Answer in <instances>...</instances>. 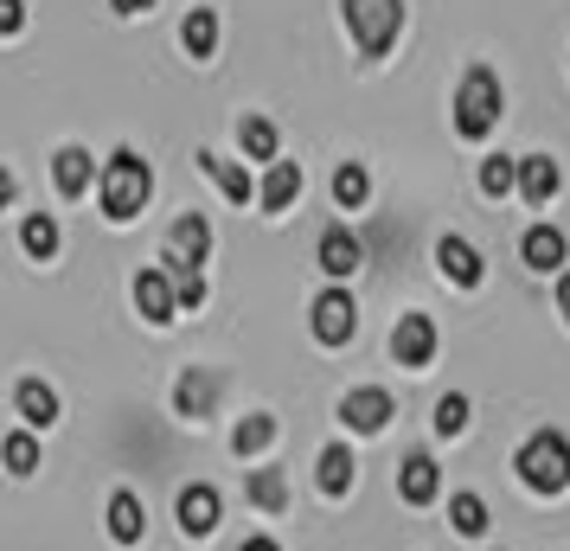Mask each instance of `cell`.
<instances>
[{
  "instance_id": "4dcf8cb0",
  "label": "cell",
  "mask_w": 570,
  "mask_h": 551,
  "mask_svg": "<svg viewBox=\"0 0 570 551\" xmlns=\"http://www.w3.org/2000/svg\"><path fill=\"white\" fill-rule=\"evenodd\" d=\"M513 186H519V160L513 155H488L481 160V193H488V199L513 193Z\"/></svg>"
},
{
  "instance_id": "44dd1931",
  "label": "cell",
  "mask_w": 570,
  "mask_h": 551,
  "mask_svg": "<svg viewBox=\"0 0 570 551\" xmlns=\"http://www.w3.org/2000/svg\"><path fill=\"white\" fill-rule=\"evenodd\" d=\"M141 525H148L141 500H135L129 488H116V494H109V539H116V545H135V539H141Z\"/></svg>"
},
{
  "instance_id": "d590c367",
  "label": "cell",
  "mask_w": 570,
  "mask_h": 551,
  "mask_svg": "<svg viewBox=\"0 0 570 551\" xmlns=\"http://www.w3.org/2000/svg\"><path fill=\"white\" fill-rule=\"evenodd\" d=\"M109 7H116V13H148L155 0H109Z\"/></svg>"
},
{
  "instance_id": "f1b7e54d",
  "label": "cell",
  "mask_w": 570,
  "mask_h": 551,
  "mask_svg": "<svg viewBox=\"0 0 570 551\" xmlns=\"http://www.w3.org/2000/svg\"><path fill=\"white\" fill-rule=\"evenodd\" d=\"M250 500H257L263 513H283V506H288V481H283V469H250Z\"/></svg>"
},
{
  "instance_id": "9a60e30c",
  "label": "cell",
  "mask_w": 570,
  "mask_h": 551,
  "mask_svg": "<svg viewBox=\"0 0 570 551\" xmlns=\"http://www.w3.org/2000/svg\"><path fill=\"white\" fill-rule=\"evenodd\" d=\"M212 404H218V378L199 372V366H186L180 385H174V411H180L186 423H199V417H212Z\"/></svg>"
},
{
  "instance_id": "d4e9b609",
  "label": "cell",
  "mask_w": 570,
  "mask_h": 551,
  "mask_svg": "<svg viewBox=\"0 0 570 551\" xmlns=\"http://www.w3.org/2000/svg\"><path fill=\"white\" fill-rule=\"evenodd\" d=\"M365 199H372V174H365L360 160H346V167L334 174V206L340 211H360Z\"/></svg>"
},
{
  "instance_id": "7402d4cb",
  "label": "cell",
  "mask_w": 570,
  "mask_h": 551,
  "mask_svg": "<svg viewBox=\"0 0 570 551\" xmlns=\"http://www.w3.org/2000/svg\"><path fill=\"white\" fill-rule=\"evenodd\" d=\"M52 180H58L65 199H83V193H90V155H83V148H58L52 155Z\"/></svg>"
},
{
  "instance_id": "7a4b0ae2",
  "label": "cell",
  "mask_w": 570,
  "mask_h": 551,
  "mask_svg": "<svg viewBox=\"0 0 570 551\" xmlns=\"http://www.w3.org/2000/svg\"><path fill=\"white\" fill-rule=\"evenodd\" d=\"M500 109H507V97H500L493 65H468L462 90H455V135H462V141H488L493 122H500Z\"/></svg>"
},
{
  "instance_id": "f546056e",
  "label": "cell",
  "mask_w": 570,
  "mask_h": 551,
  "mask_svg": "<svg viewBox=\"0 0 570 551\" xmlns=\"http://www.w3.org/2000/svg\"><path fill=\"white\" fill-rule=\"evenodd\" d=\"M0 462H7V474H32L39 469V436H32V430H13V436L0 443Z\"/></svg>"
},
{
  "instance_id": "4fadbf2b",
  "label": "cell",
  "mask_w": 570,
  "mask_h": 551,
  "mask_svg": "<svg viewBox=\"0 0 570 551\" xmlns=\"http://www.w3.org/2000/svg\"><path fill=\"white\" fill-rule=\"evenodd\" d=\"M436 263H442V276H449L455 289H481V276H488V263H481V250H474L468 237H442Z\"/></svg>"
},
{
  "instance_id": "ac0fdd59",
  "label": "cell",
  "mask_w": 570,
  "mask_h": 551,
  "mask_svg": "<svg viewBox=\"0 0 570 551\" xmlns=\"http://www.w3.org/2000/svg\"><path fill=\"white\" fill-rule=\"evenodd\" d=\"M13 404H20V417H27V430H52V423H58V392L46 385V378H20V392H13Z\"/></svg>"
},
{
  "instance_id": "83f0119b",
  "label": "cell",
  "mask_w": 570,
  "mask_h": 551,
  "mask_svg": "<svg viewBox=\"0 0 570 551\" xmlns=\"http://www.w3.org/2000/svg\"><path fill=\"white\" fill-rule=\"evenodd\" d=\"M237 141H244L250 160H276V122H269V116H244V122H237Z\"/></svg>"
},
{
  "instance_id": "ffe728a7",
  "label": "cell",
  "mask_w": 570,
  "mask_h": 551,
  "mask_svg": "<svg viewBox=\"0 0 570 551\" xmlns=\"http://www.w3.org/2000/svg\"><path fill=\"white\" fill-rule=\"evenodd\" d=\"M558 186H564V174H558V160H551V155H525V160H519V193H525L532 206H544Z\"/></svg>"
},
{
  "instance_id": "52a82bcc",
  "label": "cell",
  "mask_w": 570,
  "mask_h": 551,
  "mask_svg": "<svg viewBox=\"0 0 570 551\" xmlns=\"http://www.w3.org/2000/svg\"><path fill=\"white\" fill-rule=\"evenodd\" d=\"M391 360L404 372H423L430 360H436V321L430 315H404L397 327H391Z\"/></svg>"
},
{
  "instance_id": "30bf717a",
  "label": "cell",
  "mask_w": 570,
  "mask_h": 551,
  "mask_svg": "<svg viewBox=\"0 0 570 551\" xmlns=\"http://www.w3.org/2000/svg\"><path fill=\"white\" fill-rule=\"evenodd\" d=\"M218 513H225V500H218V488H212V481L180 488V532H186V539H206V532H218Z\"/></svg>"
},
{
  "instance_id": "484cf974",
  "label": "cell",
  "mask_w": 570,
  "mask_h": 551,
  "mask_svg": "<svg viewBox=\"0 0 570 551\" xmlns=\"http://www.w3.org/2000/svg\"><path fill=\"white\" fill-rule=\"evenodd\" d=\"M20 244H27V257H58V218L52 211H32L27 225H20Z\"/></svg>"
},
{
  "instance_id": "277c9868",
  "label": "cell",
  "mask_w": 570,
  "mask_h": 551,
  "mask_svg": "<svg viewBox=\"0 0 570 551\" xmlns=\"http://www.w3.org/2000/svg\"><path fill=\"white\" fill-rule=\"evenodd\" d=\"M340 13H346V32H353L360 58H385L404 32V0H340Z\"/></svg>"
},
{
  "instance_id": "ba28073f",
  "label": "cell",
  "mask_w": 570,
  "mask_h": 551,
  "mask_svg": "<svg viewBox=\"0 0 570 551\" xmlns=\"http://www.w3.org/2000/svg\"><path fill=\"white\" fill-rule=\"evenodd\" d=\"M206 257H212V225L199 211L174 218V232H167V269H199Z\"/></svg>"
},
{
  "instance_id": "cb8c5ba5",
  "label": "cell",
  "mask_w": 570,
  "mask_h": 551,
  "mask_svg": "<svg viewBox=\"0 0 570 551\" xmlns=\"http://www.w3.org/2000/svg\"><path fill=\"white\" fill-rule=\"evenodd\" d=\"M180 46H186L193 58H212V52H218V13H212V7H193V13H186Z\"/></svg>"
},
{
  "instance_id": "6da1fadb",
  "label": "cell",
  "mask_w": 570,
  "mask_h": 551,
  "mask_svg": "<svg viewBox=\"0 0 570 551\" xmlns=\"http://www.w3.org/2000/svg\"><path fill=\"white\" fill-rule=\"evenodd\" d=\"M513 469L532 494H564L570 488V436L564 430H532V436L519 443Z\"/></svg>"
},
{
  "instance_id": "74e56055",
  "label": "cell",
  "mask_w": 570,
  "mask_h": 551,
  "mask_svg": "<svg viewBox=\"0 0 570 551\" xmlns=\"http://www.w3.org/2000/svg\"><path fill=\"white\" fill-rule=\"evenodd\" d=\"M237 551H283V545H276V539H244Z\"/></svg>"
},
{
  "instance_id": "d6986e66",
  "label": "cell",
  "mask_w": 570,
  "mask_h": 551,
  "mask_svg": "<svg viewBox=\"0 0 570 551\" xmlns=\"http://www.w3.org/2000/svg\"><path fill=\"white\" fill-rule=\"evenodd\" d=\"M199 167H206L212 180H218V193H225L232 206H250V199H257V186H250V174H244L237 160H225V155H212V148H199Z\"/></svg>"
},
{
  "instance_id": "e575fe53",
  "label": "cell",
  "mask_w": 570,
  "mask_h": 551,
  "mask_svg": "<svg viewBox=\"0 0 570 551\" xmlns=\"http://www.w3.org/2000/svg\"><path fill=\"white\" fill-rule=\"evenodd\" d=\"M558 315L570 321V269H564V276H558Z\"/></svg>"
},
{
  "instance_id": "8992f818",
  "label": "cell",
  "mask_w": 570,
  "mask_h": 551,
  "mask_svg": "<svg viewBox=\"0 0 570 551\" xmlns=\"http://www.w3.org/2000/svg\"><path fill=\"white\" fill-rule=\"evenodd\" d=\"M391 417H397V404H391L385 385H360V392L340 397V423H346V430H360V436H379Z\"/></svg>"
},
{
  "instance_id": "d6a6232c",
  "label": "cell",
  "mask_w": 570,
  "mask_h": 551,
  "mask_svg": "<svg viewBox=\"0 0 570 551\" xmlns=\"http://www.w3.org/2000/svg\"><path fill=\"white\" fill-rule=\"evenodd\" d=\"M167 276H174L180 308H199V302H206V276H199V269H167Z\"/></svg>"
},
{
  "instance_id": "9c48e42d",
  "label": "cell",
  "mask_w": 570,
  "mask_h": 551,
  "mask_svg": "<svg viewBox=\"0 0 570 551\" xmlns=\"http://www.w3.org/2000/svg\"><path fill=\"white\" fill-rule=\"evenodd\" d=\"M135 308H141V321H155V327H167V321L180 315V295H174V276H167V269H141V276H135Z\"/></svg>"
},
{
  "instance_id": "e0dca14e",
  "label": "cell",
  "mask_w": 570,
  "mask_h": 551,
  "mask_svg": "<svg viewBox=\"0 0 570 551\" xmlns=\"http://www.w3.org/2000/svg\"><path fill=\"white\" fill-rule=\"evenodd\" d=\"M295 193H302V167H295V160H269V174H263V186H257V206L263 211H288Z\"/></svg>"
},
{
  "instance_id": "3957f363",
  "label": "cell",
  "mask_w": 570,
  "mask_h": 551,
  "mask_svg": "<svg viewBox=\"0 0 570 551\" xmlns=\"http://www.w3.org/2000/svg\"><path fill=\"white\" fill-rule=\"evenodd\" d=\"M148 193H155V174H148V160L135 155V148H116V155L104 160V218L129 225L135 211L148 206Z\"/></svg>"
},
{
  "instance_id": "836d02e7",
  "label": "cell",
  "mask_w": 570,
  "mask_h": 551,
  "mask_svg": "<svg viewBox=\"0 0 570 551\" xmlns=\"http://www.w3.org/2000/svg\"><path fill=\"white\" fill-rule=\"evenodd\" d=\"M27 27V7L20 0H0V32H20Z\"/></svg>"
},
{
  "instance_id": "8fae6325",
  "label": "cell",
  "mask_w": 570,
  "mask_h": 551,
  "mask_svg": "<svg viewBox=\"0 0 570 551\" xmlns=\"http://www.w3.org/2000/svg\"><path fill=\"white\" fill-rule=\"evenodd\" d=\"M519 257H525V269H544V276H564L570 263V244L558 225H532V232L519 237Z\"/></svg>"
},
{
  "instance_id": "2e32d148",
  "label": "cell",
  "mask_w": 570,
  "mask_h": 551,
  "mask_svg": "<svg viewBox=\"0 0 570 551\" xmlns=\"http://www.w3.org/2000/svg\"><path fill=\"white\" fill-rule=\"evenodd\" d=\"M353 474H360V462H353V449L346 443H327L321 449V462H314V481H321V494H353Z\"/></svg>"
},
{
  "instance_id": "7c38bea8",
  "label": "cell",
  "mask_w": 570,
  "mask_h": 551,
  "mask_svg": "<svg viewBox=\"0 0 570 551\" xmlns=\"http://www.w3.org/2000/svg\"><path fill=\"white\" fill-rule=\"evenodd\" d=\"M442 488V469H436V455H423V449H411L404 462H397V494L411 500V506H430Z\"/></svg>"
},
{
  "instance_id": "5bb4252c",
  "label": "cell",
  "mask_w": 570,
  "mask_h": 551,
  "mask_svg": "<svg viewBox=\"0 0 570 551\" xmlns=\"http://www.w3.org/2000/svg\"><path fill=\"white\" fill-rule=\"evenodd\" d=\"M360 263H365V244L346 232V225H327V232H321V269H327L334 283H346Z\"/></svg>"
},
{
  "instance_id": "8d00e7d4",
  "label": "cell",
  "mask_w": 570,
  "mask_h": 551,
  "mask_svg": "<svg viewBox=\"0 0 570 551\" xmlns=\"http://www.w3.org/2000/svg\"><path fill=\"white\" fill-rule=\"evenodd\" d=\"M13 206V174H7V167H0V211Z\"/></svg>"
},
{
  "instance_id": "5b68a950",
  "label": "cell",
  "mask_w": 570,
  "mask_h": 551,
  "mask_svg": "<svg viewBox=\"0 0 570 551\" xmlns=\"http://www.w3.org/2000/svg\"><path fill=\"white\" fill-rule=\"evenodd\" d=\"M308 321H314V341L321 346H346L353 334H360V302H353L346 289H321L314 308H308Z\"/></svg>"
},
{
  "instance_id": "1f68e13d",
  "label": "cell",
  "mask_w": 570,
  "mask_h": 551,
  "mask_svg": "<svg viewBox=\"0 0 570 551\" xmlns=\"http://www.w3.org/2000/svg\"><path fill=\"white\" fill-rule=\"evenodd\" d=\"M468 423H474V404H468L462 392H449V397L436 404V436H462Z\"/></svg>"
},
{
  "instance_id": "4316f807",
  "label": "cell",
  "mask_w": 570,
  "mask_h": 551,
  "mask_svg": "<svg viewBox=\"0 0 570 551\" xmlns=\"http://www.w3.org/2000/svg\"><path fill=\"white\" fill-rule=\"evenodd\" d=\"M269 443H276V417H263V411H250V417L232 430V449H237V455H263Z\"/></svg>"
},
{
  "instance_id": "603a6c76",
  "label": "cell",
  "mask_w": 570,
  "mask_h": 551,
  "mask_svg": "<svg viewBox=\"0 0 570 551\" xmlns=\"http://www.w3.org/2000/svg\"><path fill=\"white\" fill-rule=\"evenodd\" d=\"M449 532H455V539H481V532H488V500L449 494Z\"/></svg>"
}]
</instances>
